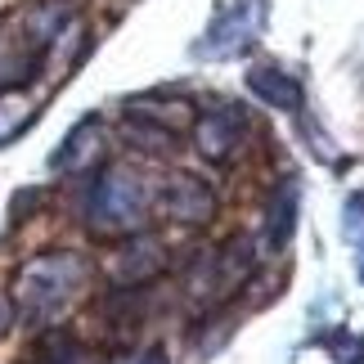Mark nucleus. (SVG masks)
<instances>
[{"instance_id":"obj_1","label":"nucleus","mask_w":364,"mask_h":364,"mask_svg":"<svg viewBox=\"0 0 364 364\" xmlns=\"http://www.w3.org/2000/svg\"><path fill=\"white\" fill-rule=\"evenodd\" d=\"M90 279H95L90 257H81L73 247L41 252V257L23 261V270L14 274V288H9L14 319H23L32 328H59V319L81 301Z\"/></svg>"},{"instance_id":"obj_2","label":"nucleus","mask_w":364,"mask_h":364,"mask_svg":"<svg viewBox=\"0 0 364 364\" xmlns=\"http://www.w3.org/2000/svg\"><path fill=\"white\" fill-rule=\"evenodd\" d=\"M81 225L95 239H126L153 225V207H149V180L135 166H104L95 180H86L81 193Z\"/></svg>"},{"instance_id":"obj_3","label":"nucleus","mask_w":364,"mask_h":364,"mask_svg":"<svg viewBox=\"0 0 364 364\" xmlns=\"http://www.w3.org/2000/svg\"><path fill=\"white\" fill-rule=\"evenodd\" d=\"M149 207L153 216L166 225H185V230H207L220 216V198L207 180L189 176V171H171L149 180Z\"/></svg>"},{"instance_id":"obj_4","label":"nucleus","mask_w":364,"mask_h":364,"mask_svg":"<svg viewBox=\"0 0 364 364\" xmlns=\"http://www.w3.org/2000/svg\"><path fill=\"white\" fill-rule=\"evenodd\" d=\"M171 252H176L171 239H162L153 230L113 239V252L104 257V279L113 288H153L171 270Z\"/></svg>"},{"instance_id":"obj_5","label":"nucleus","mask_w":364,"mask_h":364,"mask_svg":"<svg viewBox=\"0 0 364 364\" xmlns=\"http://www.w3.org/2000/svg\"><path fill=\"white\" fill-rule=\"evenodd\" d=\"M189 131H193V153L203 162L230 166L252 135V117H247L243 104H220V108H207L203 117H193Z\"/></svg>"},{"instance_id":"obj_6","label":"nucleus","mask_w":364,"mask_h":364,"mask_svg":"<svg viewBox=\"0 0 364 364\" xmlns=\"http://www.w3.org/2000/svg\"><path fill=\"white\" fill-rule=\"evenodd\" d=\"M104 162V126L100 117H86L68 135V144L54 153V171L63 176H95V166Z\"/></svg>"},{"instance_id":"obj_7","label":"nucleus","mask_w":364,"mask_h":364,"mask_svg":"<svg viewBox=\"0 0 364 364\" xmlns=\"http://www.w3.org/2000/svg\"><path fill=\"white\" fill-rule=\"evenodd\" d=\"M126 117H139V122H153V126H162V131H189L193 126V104L189 100H166V95H139V100L126 104Z\"/></svg>"},{"instance_id":"obj_8","label":"nucleus","mask_w":364,"mask_h":364,"mask_svg":"<svg viewBox=\"0 0 364 364\" xmlns=\"http://www.w3.org/2000/svg\"><path fill=\"white\" fill-rule=\"evenodd\" d=\"M247 90L257 95V100H265V104L284 108V113H297V108H301V86L288 73H279V68H252V73H247Z\"/></svg>"},{"instance_id":"obj_9","label":"nucleus","mask_w":364,"mask_h":364,"mask_svg":"<svg viewBox=\"0 0 364 364\" xmlns=\"http://www.w3.org/2000/svg\"><path fill=\"white\" fill-rule=\"evenodd\" d=\"M122 131H126V139H131L135 149L153 153V158H171V153H176V139H180V135L162 131V126H153V122H139V117H126Z\"/></svg>"},{"instance_id":"obj_10","label":"nucleus","mask_w":364,"mask_h":364,"mask_svg":"<svg viewBox=\"0 0 364 364\" xmlns=\"http://www.w3.org/2000/svg\"><path fill=\"white\" fill-rule=\"evenodd\" d=\"M292 212H297V193L292 185L279 193V203H270V220H265V247H284L292 234Z\"/></svg>"},{"instance_id":"obj_11","label":"nucleus","mask_w":364,"mask_h":364,"mask_svg":"<svg viewBox=\"0 0 364 364\" xmlns=\"http://www.w3.org/2000/svg\"><path fill=\"white\" fill-rule=\"evenodd\" d=\"M27 122H32V108H27V100H9V90H5V100H0V144H5V139H14Z\"/></svg>"},{"instance_id":"obj_12","label":"nucleus","mask_w":364,"mask_h":364,"mask_svg":"<svg viewBox=\"0 0 364 364\" xmlns=\"http://www.w3.org/2000/svg\"><path fill=\"white\" fill-rule=\"evenodd\" d=\"M346 234H351L355 243H364V198H355L346 207Z\"/></svg>"},{"instance_id":"obj_13","label":"nucleus","mask_w":364,"mask_h":364,"mask_svg":"<svg viewBox=\"0 0 364 364\" xmlns=\"http://www.w3.org/2000/svg\"><path fill=\"white\" fill-rule=\"evenodd\" d=\"M9 324H14V301H9V292H0V338L9 333Z\"/></svg>"},{"instance_id":"obj_14","label":"nucleus","mask_w":364,"mask_h":364,"mask_svg":"<svg viewBox=\"0 0 364 364\" xmlns=\"http://www.w3.org/2000/svg\"><path fill=\"white\" fill-rule=\"evenodd\" d=\"M131 364H166V351H158V346H153V351H144V355L131 360Z\"/></svg>"}]
</instances>
